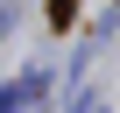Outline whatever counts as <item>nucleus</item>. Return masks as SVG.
Here are the masks:
<instances>
[{
    "label": "nucleus",
    "instance_id": "1",
    "mask_svg": "<svg viewBox=\"0 0 120 113\" xmlns=\"http://www.w3.org/2000/svg\"><path fill=\"white\" fill-rule=\"evenodd\" d=\"M78 113H106V106H99V99H85V106H78Z\"/></svg>",
    "mask_w": 120,
    "mask_h": 113
}]
</instances>
